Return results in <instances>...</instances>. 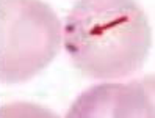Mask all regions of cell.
Masks as SVG:
<instances>
[{"label": "cell", "mask_w": 155, "mask_h": 118, "mask_svg": "<svg viewBox=\"0 0 155 118\" xmlns=\"http://www.w3.org/2000/svg\"><path fill=\"white\" fill-rule=\"evenodd\" d=\"M64 118H155V74L89 87Z\"/></svg>", "instance_id": "3"}, {"label": "cell", "mask_w": 155, "mask_h": 118, "mask_svg": "<svg viewBox=\"0 0 155 118\" xmlns=\"http://www.w3.org/2000/svg\"><path fill=\"white\" fill-rule=\"evenodd\" d=\"M0 118H61L58 113L41 104L16 101L0 107Z\"/></svg>", "instance_id": "4"}, {"label": "cell", "mask_w": 155, "mask_h": 118, "mask_svg": "<svg viewBox=\"0 0 155 118\" xmlns=\"http://www.w3.org/2000/svg\"><path fill=\"white\" fill-rule=\"evenodd\" d=\"M63 25L41 0H0V82L17 85L55 60Z\"/></svg>", "instance_id": "2"}, {"label": "cell", "mask_w": 155, "mask_h": 118, "mask_svg": "<svg viewBox=\"0 0 155 118\" xmlns=\"http://www.w3.org/2000/svg\"><path fill=\"white\" fill-rule=\"evenodd\" d=\"M63 47L83 76L119 80L144 66L152 27L136 0H78L63 25Z\"/></svg>", "instance_id": "1"}]
</instances>
